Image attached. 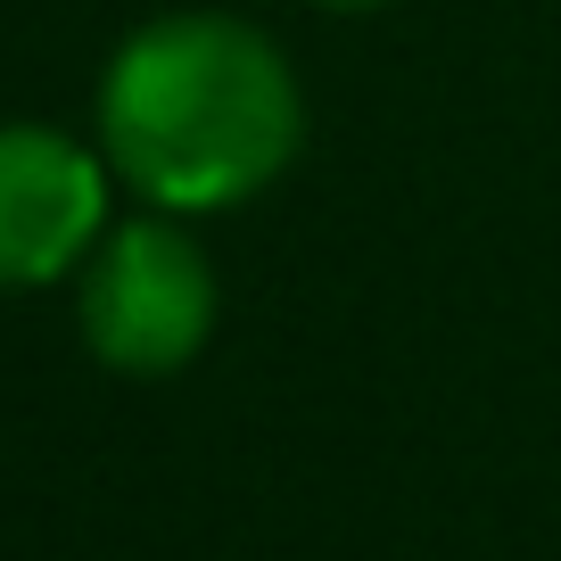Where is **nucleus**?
<instances>
[{
  "mask_svg": "<svg viewBox=\"0 0 561 561\" xmlns=\"http://www.w3.org/2000/svg\"><path fill=\"white\" fill-rule=\"evenodd\" d=\"M100 149L140 207L224 215L273 191L306 149V83L264 25L174 9L116 42L100 75Z\"/></svg>",
  "mask_w": 561,
  "mask_h": 561,
  "instance_id": "f257e3e1",
  "label": "nucleus"
},
{
  "mask_svg": "<svg viewBox=\"0 0 561 561\" xmlns=\"http://www.w3.org/2000/svg\"><path fill=\"white\" fill-rule=\"evenodd\" d=\"M322 9H347V18H371V9H397V0H322Z\"/></svg>",
  "mask_w": 561,
  "mask_h": 561,
  "instance_id": "20e7f679",
  "label": "nucleus"
},
{
  "mask_svg": "<svg viewBox=\"0 0 561 561\" xmlns=\"http://www.w3.org/2000/svg\"><path fill=\"white\" fill-rule=\"evenodd\" d=\"M215 314H224L215 256L191 240V215H165V207L107 224L100 248L83 256V273H75L83 347L124 380L191 371L215 339Z\"/></svg>",
  "mask_w": 561,
  "mask_h": 561,
  "instance_id": "f03ea898",
  "label": "nucleus"
},
{
  "mask_svg": "<svg viewBox=\"0 0 561 561\" xmlns=\"http://www.w3.org/2000/svg\"><path fill=\"white\" fill-rule=\"evenodd\" d=\"M116 165L58 124H0V289H50L83 273L107 231Z\"/></svg>",
  "mask_w": 561,
  "mask_h": 561,
  "instance_id": "7ed1b4c3",
  "label": "nucleus"
}]
</instances>
